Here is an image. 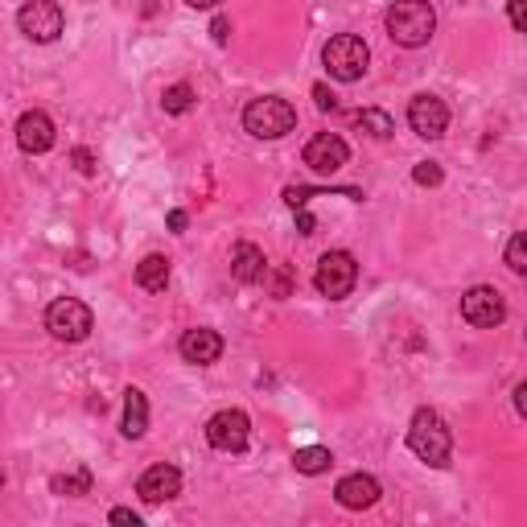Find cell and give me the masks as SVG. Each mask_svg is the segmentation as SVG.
<instances>
[{"label":"cell","instance_id":"6da1fadb","mask_svg":"<svg viewBox=\"0 0 527 527\" xmlns=\"http://www.w3.org/2000/svg\"><path fill=\"white\" fill-rule=\"evenodd\" d=\"M383 25H388V38L396 46L420 50V46H429L433 33H437V9L429 0H396L388 9V17H383Z\"/></svg>","mask_w":527,"mask_h":527},{"label":"cell","instance_id":"7a4b0ae2","mask_svg":"<svg viewBox=\"0 0 527 527\" xmlns=\"http://www.w3.org/2000/svg\"><path fill=\"white\" fill-rule=\"evenodd\" d=\"M408 449L416 453L420 462H429L433 470L449 466V453H453V433L449 425L433 412V408H416L412 412V425H408Z\"/></svg>","mask_w":527,"mask_h":527},{"label":"cell","instance_id":"3957f363","mask_svg":"<svg viewBox=\"0 0 527 527\" xmlns=\"http://www.w3.org/2000/svg\"><path fill=\"white\" fill-rule=\"evenodd\" d=\"M243 128H248L256 140H280V136H289L297 128V108L280 95L252 99L248 112H243Z\"/></svg>","mask_w":527,"mask_h":527},{"label":"cell","instance_id":"277c9868","mask_svg":"<svg viewBox=\"0 0 527 527\" xmlns=\"http://www.w3.org/2000/svg\"><path fill=\"white\" fill-rule=\"evenodd\" d=\"M322 62H326V70H330V79H338V83H355V79L367 75L371 50H367V42L359 38V33H338V38L326 42Z\"/></svg>","mask_w":527,"mask_h":527},{"label":"cell","instance_id":"5b68a950","mask_svg":"<svg viewBox=\"0 0 527 527\" xmlns=\"http://www.w3.org/2000/svg\"><path fill=\"white\" fill-rule=\"evenodd\" d=\"M46 330H50L58 342H83V338L95 330V318H91V309H87L79 297H58V301L46 309Z\"/></svg>","mask_w":527,"mask_h":527},{"label":"cell","instance_id":"8992f818","mask_svg":"<svg viewBox=\"0 0 527 527\" xmlns=\"http://www.w3.org/2000/svg\"><path fill=\"white\" fill-rule=\"evenodd\" d=\"M355 280H359V264L350 252H326L318 260V272H313V285H318V293L330 301H342L350 289H355Z\"/></svg>","mask_w":527,"mask_h":527},{"label":"cell","instance_id":"52a82bcc","mask_svg":"<svg viewBox=\"0 0 527 527\" xmlns=\"http://www.w3.org/2000/svg\"><path fill=\"white\" fill-rule=\"evenodd\" d=\"M248 437H252V420L239 408H223L206 420V441L223 453H243L248 449Z\"/></svg>","mask_w":527,"mask_h":527},{"label":"cell","instance_id":"ba28073f","mask_svg":"<svg viewBox=\"0 0 527 527\" xmlns=\"http://www.w3.org/2000/svg\"><path fill=\"white\" fill-rule=\"evenodd\" d=\"M17 25L29 42H54L58 33H62V9H58V0H25L21 13H17Z\"/></svg>","mask_w":527,"mask_h":527},{"label":"cell","instance_id":"9c48e42d","mask_svg":"<svg viewBox=\"0 0 527 527\" xmlns=\"http://www.w3.org/2000/svg\"><path fill=\"white\" fill-rule=\"evenodd\" d=\"M462 318L470 326H478V330H495L507 318V301H503V293L495 285H478V289H470L462 297Z\"/></svg>","mask_w":527,"mask_h":527},{"label":"cell","instance_id":"30bf717a","mask_svg":"<svg viewBox=\"0 0 527 527\" xmlns=\"http://www.w3.org/2000/svg\"><path fill=\"white\" fill-rule=\"evenodd\" d=\"M408 124L416 136H425V140H441L445 128H449V108H445V99L437 95H416L408 103Z\"/></svg>","mask_w":527,"mask_h":527},{"label":"cell","instance_id":"8fae6325","mask_svg":"<svg viewBox=\"0 0 527 527\" xmlns=\"http://www.w3.org/2000/svg\"><path fill=\"white\" fill-rule=\"evenodd\" d=\"M346 161H350V145H346L338 132H318L305 145V165L313 173H338Z\"/></svg>","mask_w":527,"mask_h":527},{"label":"cell","instance_id":"7c38bea8","mask_svg":"<svg viewBox=\"0 0 527 527\" xmlns=\"http://www.w3.org/2000/svg\"><path fill=\"white\" fill-rule=\"evenodd\" d=\"M136 495L145 499V503H169V499H178L182 495V470L178 466H165V462L149 466L145 474H140V482H136Z\"/></svg>","mask_w":527,"mask_h":527},{"label":"cell","instance_id":"4fadbf2b","mask_svg":"<svg viewBox=\"0 0 527 527\" xmlns=\"http://www.w3.org/2000/svg\"><path fill=\"white\" fill-rule=\"evenodd\" d=\"M17 145L25 153H50L54 149V120L46 112H25L17 120Z\"/></svg>","mask_w":527,"mask_h":527},{"label":"cell","instance_id":"5bb4252c","mask_svg":"<svg viewBox=\"0 0 527 527\" xmlns=\"http://www.w3.org/2000/svg\"><path fill=\"white\" fill-rule=\"evenodd\" d=\"M379 482L371 478V474H346L342 482H338V490H334V499L346 507V511H363V507H375L379 503Z\"/></svg>","mask_w":527,"mask_h":527},{"label":"cell","instance_id":"9a60e30c","mask_svg":"<svg viewBox=\"0 0 527 527\" xmlns=\"http://www.w3.org/2000/svg\"><path fill=\"white\" fill-rule=\"evenodd\" d=\"M223 355V338L215 330H186L182 334V359L194 363V367H210V363H219Z\"/></svg>","mask_w":527,"mask_h":527},{"label":"cell","instance_id":"2e32d148","mask_svg":"<svg viewBox=\"0 0 527 527\" xmlns=\"http://www.w3.org/2000/svg\"><path fill=\"white\" fill-rule=\"evenodd\" d=\"M268 272V260L264 252L256 248V243H235V252H231V276L239 280V285H260Z\"/></svg>","mask_w":527,"mask_h":527},{"label":"cell","instance_id":"e0dca14e","mask_svg":"<svg viewBox=\"0 0 527 527\" xmlns=\"http://www.w3.org/2000/svg\"><path fill=\"white\" fill-rule=\"evenodd\" d=\"M120 433L132 437V441H140V437L149 433V400H145V392H140V388H128V392H124V420H120Z\"/></svg>","mask_w":527,"mask_h":527},{"label":"cell","instance_id":"ac0fdd59","mask_svg":"<svg viewBox=\"0 0 527 527\" xmlns=\"http://www.w3.org/2000/svg\"><path fill=\"white\" fill-rule=\"evenodd\" d=\"M136 285L149 289V293H165L169 285V260L165 256H145L136 264Z\"/></svg>","mask_w":527,"mask_h":527},{"label":"cell","instance_id":"d6986e66","mask_svg":"<svg viewBox=\"0 0 527 527\" xmlns=\"http://www.w3.org/2000/svg\"><path fill=\"white\" fill-rule=\"evenodd\" d=\"M293 466H297L301 474H326V470L334 466V453L322 449V445H305V449L293 453Z\"/></svg>","mask_w":527,"mask_h":527},{"label":"cell","instance_id":"ffe728a7","mask_svg":"<svg viewBox=\"0 0 527 527\" xmlns=\"http://www.w3.org/2000/svg\"><path fill=\"white\" fill-rule=\"evenodd\" d=\"M355 124H359L367 136H375V140H388V136L396 132L392 116H388V112H379V108H363V112H355Z\"/></svg>","mask_w":527,"mask_h":527},{"label":"cell","instance_id":"44dd1931","mask_svg":"<svg viewBox=\"0 0 527 527\" xmlns=\"http://www.w3.org/2000/svg\"><path fill=\"white\" fill-rule=\"evenodd\" d=\"M161 108H165L169 116H186V112L194 108V87H190V83H173V87H165Z\"/></svg>","mask_w":527,"mask_h":527},{"label":"cell","instance_id":"7402d4cb","mask_svg":"<svg viewBox=\"0 0 527 527\" xmlns=\"http://www.w3.org/2000/svg\"><path fill=\"white\" fill-rule=\"evenodd\" d=\"M50 486H54V495H75V499L91 495V470L79 466V470H70V474H58Z\"/></svg>","mask_w":527,"mask_h":527},{"label":"cell","instance_id":"603a6c76","mask_svg":"<svg viewBox=\"0 0 527 527\" xmlns=\"http://www.w3.org/2000/svg\"><path fill=\"white\" fill-rule=\"evenodd\" d=\"M507 268H511L515 276L527 272V239H523V235H511V243H507Z\"/></svg>","mask_w":527,"mask_h":527},{"label":"cell","instance_id":"cb8c5ba5","mask_svg":"<svg viewBox=\"0 0 527 527\" xmlns=\"http://www.w3.org/2000/svg\"><path fill=\"white\" fill-rule=\"evenodd\" d=\"M441 178H445V173H441L437 161H420V165L412 169V182H416V186H441Z\"/></svg>","mask_w":527,"mask_h":527},{"label":"cell","instance_id":"d4e9b609","mask_svg":"<svg viewBox=\"0 0 527 527\" xmlns=\"http://www.w3.org/2000/svg\"><path fill=\"white\" fill-rule=\"evenodd\" d=\"M313 103H318L322 112H334V108H338V99H334V91H330L326 83H318V87H313Z\"/></svg>","mask_w":527,"mask_h":527},{"label":"cell","instance_id":"484cf974","mask_svg":"<svg viewBox=\"0 0 527 527\" xmlns=\"http://www.w3.org/2000/svg\"><path fill=\"white\" fill-rule=\"evenodd\" d=\"M507 13H511V25L523 33V29H527V0H511Z\"/></svg>","mask_w":527,"mask_h":527},{"label":"cell","instance_id":"4316f807","mask_svg":"<svg viewBox=\"0 0 527 527\" xmlns=\"http://www.w3.org/2000/svg\"><path fill=\"white\" fill-rule=\"evenodd\" d=\"M210 38H215L219 46H227V38H231V21H227V17H215V21H210Z\"/></svg>","mask_w":527,"mask_h":527},{"label":"cell","instance_id":"83f0119b","mask_svg":"<svg viewBox=\"0 0 527 527\" xmlns=\"http://www.w3.org/2000/svg\"><path fill=\"white\" fill-rule=\"evenodd\" d=\"M70 161L79 165V173H95V157H91V149H75V153H70Z\"/></svg>","mask_w":527,"mask_h":527},{"label":"cell","instance_id":"f1b7e54d","mask_svg":"<svg viewBox=\"0 0 527 527\" xmlns=\"http://www.w3.org/2000/svg\"><path fill=\"white\" fill-rule=\"evenodd\" d=\"M108 519H112V523H124V527H140V515H136V511H128V507H116Z\"/></svg>","mask_w":527,"mask_h":527},{"label":"cell","instance_id":"f546056e","mask_svg":"<svg viewBox=\"0 0 527 527\" xmlns=\"http://www.w3.org/2000/svg\"><path fill=\"white\" fill-rule=\"evenodd\" d=\"M165 223H169V231H178V235H182L186 223H190V215H186V210H169V219H165Z\"/></svg>","mask_w":527,"mask_h":527},{"label":"cell","instance_id":"4dcf8cb0","mask_svg":"<svg viewBox=\"0 0 527 527\" xmlns=\"http://www.w3.org/2000/svg\"><path fill=\"white\" fill-rule=\"evenodd\" d=\"M264 276H272V272H264ZM272 293H276V297H289V276L276 272V276H272Z\"/></svg>","mask_w":527,"mask_h":527},{"label":"cell","instance_id":"1f68e13d","mask_svg":"<svg viewBox=\"0 0 527 527\" xmlns=\"http://www.w3.org/2000/svg\"><path fill=\"white\" fill-rule=\"evenodd\" d=\"M297 231L301 235H313V215H309V210H297Z\"/></svg>","mask_w":527,"mask_h":527},{"label":"cell","instance_id":"d6a6232c","mask_svg":"<svg viewBox=\"0 0 527 527\" xmlns=\"http://www.w3.org/2000/svg\"><path fill=\"white\" fill-rule=\"evenodd\" d=\"M515 412L527 416V383H519V388H515Z\"/></svg>","mask_w":527,"mask_h":527},{"label":"cell","instance_id":"836d02e7","mask_svg":"<svg viewBox=\"0 0 527 527\" xmlns=\"http://www.w3.org/2000/svg\"><path fill=\"white\" fill-rule=\"evenodd\" d=\"M186 5H190V9H215L219 0H186Z\"/></svg>","mask_w":527,"mask_h":527}]
</instances>
